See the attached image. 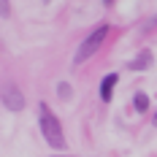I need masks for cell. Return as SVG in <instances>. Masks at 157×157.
I'll return each instance as SVG.
<instances>
[{"instance_id": "1", "label": "cell", "mask_w": 157, "mask_h": 157, "mask_svg": "<svg viewBox=\"0 0 157 157\" xmlns=\"http://www.w3.org/2000/svg\"><path fill=\"white\" fill-rule=\"evenodd\" d=\"M38 125H41V133H44V138H46L49 146H54V149H65L63 125H60V119L52 114V109H49L46 103L38 106Z\"/></svg>"}, {"instance_id": "2", "label": "cell", "mask_w": 157, "mask_h": 157, "mask_svg": "<svg viewBox=\"0 0 157 157\" xmlns=\"http://www.w3.org/2000/svg\"><path fill=\"white\" fill-rule=\"evenodd\" d=\"M109 30H111V27L106 25V22H103V25H98V27H95V30L90 33V35H87L84 41H81V46H78V52H76V57H73V65H81V63H87V60L92 57L95 52H98V49L103 46V41H106Z\"/></svg>"}, {"instance_id": "3", "label": "cell", "mask_w": 157, "mask_h": 157, "mask_svg": "<svg viewBox=\"0 0 157 157\" xmlns=\"http://www.w3.org/2000/svg\"><path fill=\"white\" fill-rule=\"evenodd\" d=\"M0 100H3V106L8 111H22L25 109V92H19V87L11 84V81L0 87Z\"/></svg>"}, {"instance_id": "4", "label": "cell", "mask_w": 157, "mask_h": 157, "mask_svg": "<svg viewBox=\"0 0 157 157\" xmlns=\"http://www.w3.org/2000/svg\"><path fill=\"white\" fill-rule=\"evenodd\" d=\"M117 81H119V73H109V76H103V81H100V100H103V103H111Z\"/></svg>"}, {"instance_id": "5", "label": "cell", "mask_w": 157, "mask_h": 157, "mask_svg": "<svg viewBox=\"0 0 157 157\" xmlns=\"http://www.w3.org/2000/svg\"><path fill=\"white\" fill-rule=\"evenodd\" d=\"M152 63H155V57H152V52L149 49H141V54L136 57V60H130V65H127V71H149L152 68Z\"/></svg>"}, {"instance_id": "6", "label": "cell", "mask_w": 157, "mask_h": 157, "mask_svg": "<svg viewBox=\"0 0 157 157\" xmlns=\"http://www.w3.org/2000/svg\"><path fill=\"white\" fill-rule=\"evenodd\" d=\"M133 106H136V111H138V114H146V111H149V98H146L144 92H136Z\"/></svg>"}, {"instance_id": "7", "label": "cell", "mask_w": 157, "mask_h": 157, "mask_svg": "<svg viewBox=\"0 0 157 157\" xmlns=\"http://www.w3.org/2000/svg\"><path fill=\"white\" fill-rule=\"evenodd\" d=\"M71 95H73V90H71V84H65V81H60V84H57V98H60V100H68Z\"/></svg>"}, {"instance_id": "8", "label": "cell", "mask_w": 157, "mask_h": 157, "mask_svg": "<svg viewBox=\"0 0 157 157\" xmlns=\"http://www.w3.org/2000/svg\"><path fill=\"white\" fill-rule=\"evenodd\" d=\"M11 14V3L8 0H0V16H8Z\"/></svg>"}, {"instance_id": "9", "label": "cell", "mask_w": 157, "mask_h": 157, "mask_svg": "<svg viewBox=\"0 0 157 157\" xmlns=\"http://www.w3.org/2000/svg\"><path fill=\"white\" fill-rule=\"evenodd\" d=\"M152 122H155V127H157V114H155V117H152Z\"/></svg>"}, {"instance_id": "10", "label": "cell", "mask_w": 157, "mask_h": 157, "mask_svg": "<svg viewBox=\"0 0 157 157\" xmlns=\"http://www.w3.org/2000/svg\"><path fill=\"white\" fill-rule=\"evenodd\" d=\"M63 157H68V155H63Z\"/></svg>"}]
</instances>
